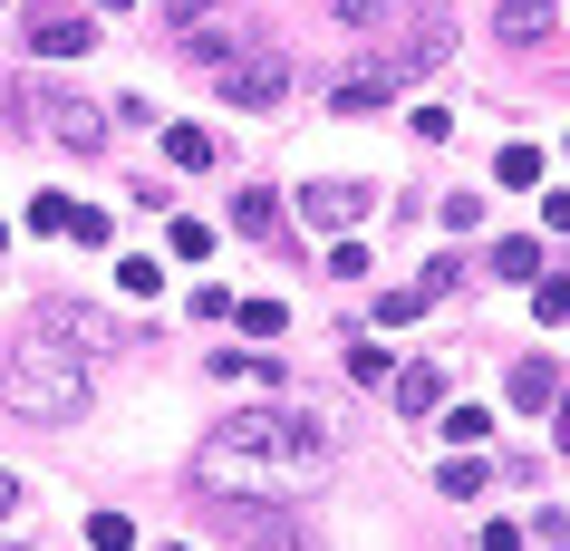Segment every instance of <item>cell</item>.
<instances>
[{"instance_id": "obj_34", "label": "cell", "mask_w": 570, "mask_h": 551, "mask_svg": "<svg viewBox=\"0 0 570 551\" xmlns=\"http://www.w3.org/2000/svg\"><path fill=\"white\" fill-rule=\"evenodd\" d=\"M97 10H136V0H97Z\"/></svg>"}, {"instance_id": "obj_2", "label": "cell", "mask_w": 570, "mask_h": 551, "mask_svg": "<svg viewBox=\"0 0 570 551\" xmlns=\"http://www.w3.org/2000/svg\"><path fill=\"white\" fill-rule=\"evenodd\" d=\"M97 397V377L78 348H59L49 329H20V338H0V406L10 416H30V426H68V416H88Z\"/></svg>"}, {"instance_id": "obj_8", "label": "cell", "mask_w": 570, "mask_h": 551, "mask_svg": "<svg viewBox=\"0 0 570 551\" xmlns=\"http://www.w3.org/2000/svg\"><path fill=\"white\" fill-rule=\"evenodd\" d=\"M551 30H561V10H551V0H503V10H493V39H503V49H522V59H541V49H551Z\"/></svg>"}, {"instance_id": "obj_7", "label": "cell", "mask_w": 570, "mask_h": 551, "mask_svg": "<svg viewBox=\"0 0 570 551\" xmlns=\"http://www.w3.org/2000/svg\"><path fill=\"white\" fill-rule=\"evenodd\" d=\"M20 39H30L39 59H78V49H88V10H78V0H30V10H20Z\"/></svg>"}, {"instance_id": "obj_26", "label": "cell", "mask_w": 570, "mask_h": 551, "mask_svg": "<svg viewBox=\"0 0 570 551\" xmlns=\"http://www.w3.org/2000/svg\"><path fill=\"white\" fill-rule=\"evenodd\" d=\"M493 175H503V184H541V155H532V146H503V165H493Z\"/></svg>"}, {"instance_id": "obj_14", "label": "cell", "mask_w": 570, "mask_h": 551, "mask_svg": "<svg viewBox=\"0 0 570 551\" xmlns=\"http://www.w3.org/2000/svg\"><path fill=\"white\" fill-rule=\"evenodd\" d=\"M387 97V68H358V78H338V117H367Z\"/></svg>"}, {"instance_id": "obj_9", "label": "cell", "mask_w": 570, "mask_h": 551, "mask_svg": "<svg viewBox=\"0 0 570 551\" xmlns=\"http://www.w3.org/2000/svg\"><path fill=\"white\" fill-rule=\"evenodd\" d=\"M301 214H309V223H330V233H348V223L367 214V184H309Z\"/></svg>"}, {"instance_id": "obj_27", "label": "cell", "mask_w": 570, "mask_h": 551, "mask_svg": "<svg viewBox=\"0 0 570 551\" xmlns=\"http://www.w3.org/2000/svg\"><path fill=\"white\" fill-rule=\"evenodd\" d=\"M445 223H454V233H474V223H483V194H464V184H454V194H445Z\"/></svg>"}, {"instance_id": "obj_4", "label": "cell", "mask_w": 570, "mask_h": 551, "mask_svg": "<svg viewBox=\"0 0 570 551\" xmlns=\"http://www.w3.org/2000/svg\"><path fill=\"white\" fill-rule=\"evenodd\" d=\"M20 117H30V136H59L68 155H97V146H107V126H117L97 97H78V88H39V78L20 88Z\"/></svg>"}, {"instance_id": "obj_3", "label": "cell", "mask_w": 570, "mask_h": 551, "mask_svg": "<svg viewBox=\"0 0 570 551\" xmlns=\"http://www.w3.org/2000/svg\"><path fill=\"white\" fill-rule=\"evenodd\" d=\"M165 10H175V49L204 68H223L252 39H271V30H252V0H165Z\"/></svg>"}, {"instance_id": "obj_13", "label": "cell", "mask_w": 570, "mask_h": 551, "mask_svg": "<svg viewBox=\"0 0 570 551\" xmlns=\"http://www.w3.org/2000/svg\"><path fill=\"white\" fill-rule=\"evenodd\" d=\"M233 223L252 233V243H271V252H281V204H271L262 184H242V194H233Z\"/></svg>"}, {"instance_id": "obj_33", "label": "cell", "mask_w": 570, "mask_h": 551, "mask_svg": "<svg viewBox=\"0 0 570 551\" xmlns=\"http://www.w3.org/2000/svg\"><path fill=\"white\" fill-rule=\"evenodd\" d=\"M551 435H561V455H570V406H561V416H551Z\"/></svg>"}, {"instance_id": "obj_28", "label": "cell", "mask_w": 570, "mask_h": 551, "mask_svg": "<svg viewBox=\"0 0 570 551\" xmlns=\"http://www.w3.org/2000/svg\"><path fill=\"white\" fill-rule=\"evenodd\" d=\"M68 233H78L88 252H107V243H117V223H107V214H68Z\"/></svg>"}, {"instance_id": "obj_31", "label": "cell", "mask_w": 570, "mask_h": 551, "mask_svg": "<svg viewBox=\"0 0 570 551\" xmlns=\"http://www.w3.org/2000/svg\"><path fill=\"white\" fill-rule=\"evenodd\" d=\"M541 223H551V233H570V194H551V204H541Z\"/></svg>"}, {"instance_id": "obj_29", "label": "cell", "mask_w": 570, "mask_h": 551, "mask_svg": "<svg viewBox=\"0 0 570 551\" xmlns=\"http://www.w3.org/2000/svg\"><path fill=\"white\" fill-rule=\"evenodd\" d=\"M30 233H68V204H59V194H30Z\"/></svg>"}, {"instance_id": "obj_24", "label": "cell", "mask_w": 570, "mask_h": 551, "mask_svg": "<svg viewBox=\"0 0 570 551\" xmlns=\"http://www.w3.org/2000/svg\"><path fill=\"white\" fill-rule=\"evenodd\" d=\"M175 262H213V223H194V214L175 223Z\"/></svg>"}, {"instance_id": "obj_6", "label": "cell", "mask_w": 570, "mask_h": 551, "mask_svg": "<svg viewBox=\"0 0 570 551\" xmlns=\"http://www.w3.org/2000/svg\"><path fill=\"white\" fill-rule=\"evenodd\" d=\"M30 329H49L59 338V348H78V358H107V348H117V319H107V309H88V301H39V319Z\"/></svg>"}, {"instance_id": "obj_23", "label": "cell", "mask_w": 570, "mask_h": 551, "mask_svg": "<svg viewBox=\"0 0 570 551\" xmlns=\"http://www.w3.org/2000/svg\"><path fill=\"white\" fill-rule=\"evenodd\" d=\"M454 281H464V262H454V252H445V262H425V272H416V301H445Z\"/></svg>"}, {"instance_id": "obj_16", "label": "cell", "mask_w": 570, "mask_h": 551, "mask_svg": "<svg viewBox=\"0 0 570 551\" xmlns=\"http://www.w3.org/2000/svg\"><path fill=\"white\" fill-rule=\"evenodd\" d=\"M320 272H330V281H367V243H358V233H338V243L320 252Z\"/></svg>"}, {"instance_id": "obj_17", "label": "cell", "mask_w": 570, "mask_h": 551, "mask_svg": "<svg viewBox=\"0 0 570 551\" xmlns=\"http://www.w3.org/2000/svg\"><path fill=\"white\" fill-rule=\"evenodd\" d=\"M435 426H445V445H483V435H493V416H483V406H445Z\"/></svg>"}, {"instance_id": "obj_20", "label": "cell", "mask_w": 570, "mask_h": 551, "mask_svg": "<svg viewBox=\"0 0 570 551\" xmlns=\"http://www.w3.org/2000/svg\"><path fill=\"white\" fill-rule=\"evenodd\" d=\"M435 493H454V503H474V493H483V464H474V455H445V474H435Z\"/></svg>"}, {"instance_id": "obj_21", "label": "cell", "mask_w": 570, "mask_h": 551, "mask_svg": "<svg viewBox=\"0 0 570 551\" xmlns=\"http://www.w3.org/2000/svg\"><path fill=\"white\" fill-rule=\"evenodd\" d=\"M348 377H367V387H377V377H396V367H387V348H377V338L348 329Z\"/></svg>"}, {"instance_id": "obj_35", "label": "cell", "mask_w": 570, "mask_h": 551, "mask_svg": "<svg viewBox=\"0 0 570 551\" xmlns=\"http://www.w3.org/2000/svg\"><path fill=\"white\" fill-rule=\"evenodd\" d=\"M0 252H10V233H0Z\"/></svg>"}, {"instance_id": "obj_18", "label": "cell", "mask_w": 570, "mask_h": 551, "mask_svg": "<svg viewBox=\"0 0 570 551\" xmlns=\"http://www.w3.org/2000/svg\"><path fill=\"white\" fill-rule=\"evenodd\" d=\"M532 309H541V329H561V319H570V281L541 272V281H532Z\"/></svg>"}, {"instance_id": "obj_30", "label": "cell", "mask_w": 570, "mask_h": 551, "mask_svg": "<svg viewBox=\"0 0 570 551\" xmlns=\"http://www.w3.org/2000/svg\"><path fill=\"white\" fill-rule=\"evenodd\" d=\"M117 281L136 291V301H155V291H165V272H155V262H117Z\"/></svg>"}, {"instance_id": "obj_36", "label": "cell", "mask_w": 570, "mask_h": 551, "mask_svg": "<svg viewBox=\"0 0 570 551\" xmlns=\"http://www.w3.org/2000/svg\"><path fill=\"white\" fill-rule=\"evenodd\" d=\"M165 551H184V542H165Z\"/></svg>"}, {"instance_id": "obj_32", "label": "cell", "mask_w": 570, "mask_h": 551, "mask_svg": "<svg viewBox=\"0 0 570 551\" xmlns=\"http://www.w3.org/2000/svg\"><path fill=\"white\" fill-rule=\"evenodd\" d=\"M20 513V474H0V522Z\"/></svg>"}, {"instance_id": "obj_5", "label": "cell", "mask_w": 570, "mask_h": 551, "mask_svg": "<svg viewBox=\"0 0 570 551\" xmlns=\"http://www.w3.org/2000/svg\"><path fill=\"white\" fill-rule=\"evenodd\" d=\"M213 88H223V107H252V117H271V107L291 97V59H281L271 39H252L242 59H223V68H213Z\"/></svg>"}, {"instance_id": "obj_12", "label": "cell", "mask_w": 570, "mask_h": 551, "mask_svg": "<svg viewBox=\"0 0 570 551\" xmlns=\"http://www.w3.org/2000/svg\"><path fill=\"white\" fill-rule=\"evenodd\" d=\"M483 272H493V281H541V243H532V233H503V243L483 252Z\"/></svg>"}, {"instance_id": "obj_10", "label": "cell", "mask_w": 570, "mask_h": 551, "mask_svg": "<svg viewBox=\"0 0 570 551\" xmlns=\"http://www.w3.org/2000/svg\"><path fill=\"white\" fill-rule=\"evenodd\" d=\"M396 406H406V416L425 426V416L445 406V367H435V358H425V367H396Z\"/></svg>"}, {"instance_id": "obj_11", "label": "cell", "mask_w": 570, "mask_h": 551, "mask_svg": "<svg viewBox=\"0 0 570 551\" xmlns=\"http://www.w3.org/2000/svg\"><path fill=\"white\" fill-rule=\"evenodd\" d=\"M512 406H522V416L561 406V367H551V358H522V367H512Z\"/></svg>"}, {"instance_id": "obj_1", "label": "cell", "mask_w": 570, "mask_h": 551, "mask_svg": "<svg viewBox=\"0 0 570 551\" xmlns=\"http://www.w3.org/2000/svg\"><path fill=\"white\" fill-rule=\"evenodd\" d=\"M330 474H338V426L309 416V406H242L194 455V484L204 493H281V503H301Z\"/></svg>"}, {"instance_id": "obj_22", "label": "cell", "mask_w": 570, "mask_h": 551, "mask_svg": "<svg viewBox=\"0 0 570 551\" xmlns=\"http://www.w3.org/2000/svg\"><path fill=\"white\" fill-rule=\"evenodd\" d=\"M88 542L97 551H136V522H126V513H88Z\"/></svg>"}, {"instance_id": "obj_19", "label": "cell", "mask_w": 570, "mask_h": 551, "mask_svg": "<svg viewBox=\"0 0 570 551\" xmlns=\"http://www.w3.org/2000/svg\"><path fill=\"white\" fill-rule=\"evenodd\" d=\"M233 319L252 338H281V329H291V309H281V301H233Z\"/></svg>"}, {"instance_id": "obj_25", "label": "cell", "mask_w": 570, "mask_h": 551, "mask_svg": "<svg viewBox=\"0 0 570 551\" xmlns=\"http://www.w3.org/2000/svg\"><path fill=\"white\" fill-rule=\"evenodd\" d=\"M330 10L348 20V30H396V20H387V0H330Z\"/></svg>"}, {"instance_id": "obj_15", "label": "cell", "mask_w": 570, "mask_h": 551, "mask_svg": "<svg viewBox=\"0 0 570 551\" xmlns=\"http://www.w3.org/2000/svg\"><path fill=\"white\" fill-rule=\"evenodd\" d=\"M165 155H175L184 175H204V165H213V136H204V126H165Z\"/></svg>"}]
</instances>
